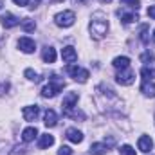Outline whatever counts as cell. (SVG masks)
I'll return each mask as SVG.
<instances>
[{
	"label": "cell",
	"mask_w": 155,
	"mask_h": 155,
	"mask_svg": "<svg viewBox=\"0 0 155 155\" xmlns=\"http://www.w3.org/2000/svg\"><path fill=\"white\" fill-rule=\"evenodd\" d=\"M88 31H90V35H92L94 40H103L107 36L108 20H107V16H105L101 11H97V13L92 15V20H90V24H88Z\"/></svg>",
	"instance_id": "1"
},
{
	"label": "cell",
	"mask_w": 155,
	"mask_h": 155,
	"mask_svg": "<svg viewBox=\"0 0 155 155\" xmlns=\"http://www.w3.org/2000/svg\"><path fill=\"white\" fill-rule=\"evenodd\" d=\"M63 87H65V81H61L58 76H52L51 83L41 88V96L43 97H54V96H58V92L63 90Z\"/></svg>",
	"instance_id": "2"
},
{
	"label": "cell",
	"mask_w": 155,
	"mask_h": 155,
	"mask_svg": "<svg viewBox=\"0 0 155 155\" xmlns=\"http://www.w3.org/2000/svg\"><path fill=\"white\" fill-rule=\"evenodd\" d=\"M74 22H76L74 11H61L54 16V24L58 27H71V25H74Z\"/></svg>",
	"instance_id": "3"
},
{
	"label": "cell",
	"mask_w": 155,
	"mask_h": 155,
	"mask_svg": "<svg viewBox=\"0 0 155 155\" xmlns=\"http://www.w3.org/2000/svg\"><path fill=\"white\" fill-rule=\"evenodd\" d=\"M67 72L71 74V78H72L74 81H79V83H87V79L90 78V74H88L87 69H81V67H78V65H69V67H67Z\"/></svg>",
	"instance_id": "4"
},
{
	"label": "cell",
	"mask_w": 155,
	"mask_h": 155,
	"mask_svg": "<svg viewBox=\"0 0 155 155\" xmlns=\"http://www.w3.org/2000/svg\"><path fill=\"white\" fill-rule=\"evenodd\" d=\"M78 105V94L76 92H69L65 97H63V103H61V110H63V114L67 116L69 112H72L74 108H76Z\"/></svg>",
	"instance_id": "5"
},
{
	"label": "cell",
	"mask_w": 155,
	"mask_h": 155,
	"mask_svg": "<svg viewBox=\"0 0 155 155\" xmlns=\"http://www.w3.org/2000/svg\"><path fill=\"white\" fill-rule=\"evenodd\" d=\"M116 81L119 85H132L134 81H135V72L132 71V69H123V71H119L116 76Z\"/></svg>",
	"instance_id": "6"
},
{
	"label": "cell",
	"mask_w": 155,
	"mask_h": 155,
	"mask_svg": "<svg viewBox=\"0 0 155 155\" xmlns=\"http://www.w3.org/2000/svg\"><path fill=\"white\" fill-rule=\"evenodd\" d=\"M0 24H2V27L11 29V27H16L20 24V18H16L13 13H5V15L0 16Z\"/></svg>",
	"instance_id": "7"
},
{
	"label": "cell",
	"mask_w": 155,
	"mask_h": 155,
	"mask_svg": "<svg viewBox=\"0 0 155 155\" xmlns=\"http://www.w3.org/2000/svg\"><path fill=\"white\" fill-rule=\"evenodd\" d=\"M18 49L22 51V52H25V54H31V52H35V49H36V43H35V40L27 38V36H24V38L18 40Z\"/></svg>",
	"instance_id": "8"
},
{
	"label": "cell",
	"mask_w": 155,
	"mask_h": 155,
	"mask_svg": "<svg viewBox=\"0 0 155 155\" xmlns=\"http://www.w3.org/2000/svg\"><path fill=\"white\" fill-rule=\"evenodd\" d=\"M137 146H139V150L143 153H150L153 150V141H152L150 135H141L139 141H137Z\"/></svg>",
	"instance_id": "9"
},
{
	"label": "cell",
	"mask_w": 155,
	"mask_h": 155,
	"mask_svg": "<svg viewBox=\"0 0 155 155\" xmlns=\"http://www.w3.org/2000/svg\"><path fill=\"white\" fill-rule=\"evenodd\" d=\"M22 114H24V119H25V121H36L38 116H40V107H36V105L24 107Z\"/></svg>",
	"instance_id": "10"
},
{
	"label": "cell",
	"mask_w": 155,
	"mask_h": 155,
	"mask_svg": "<svg viewBox=\"0 0 155 155\" xmlns=\"http://www.w3.org/2000/svg\"><path fill=\"white\" fill-rule=\"evenodd\" d=\"M61 58H63V61H67V63H74V61L78 60L76 49H74L72 45L63 47V49H61Z\"/></svg>",
	"instance_id": "11"
},
{
	"label": "cell",
	"mask_w": 155,
	"mask_h": 155,
	"mask_svg": "<svg viewBox=\"0 0 155 155\" xmlns=\"http://www.w3.org/2000/svg\"><path fill=\"white\" fill-rule=\"evenodd\" d=\"M88 152H90V155H105L108 153V144L107 143H94V144H90Z\"/></svg>",
	"instance_id": "12"
},
{
	"label": "cell",
	"mask_w": 155,
	"mask_h": 155,
	"mask_svg": "<svg viewBox=\"0 0 155 155\" xmlns=\"http://www.w3.org/2000/svg\"><path fill=\"white\" fill-rule=\"evenodd\" d=\"M65 137H67L71 143H74V144H79V143L83 141V134H81L78 128H69V130L65 132Z\"/></svg>",
	"instance_id": "13"
},
{
	"label": "cell",
	"mask_w": 155,
	"mask_h": 155,
	"mask_svg": "<svg viewBox=\"0 0 155 155\" xmlns=\"http://www.w3.org/2000/svg\"><path fill=\"white\" fill-rule=\"evenodd\" d=\"M36 135H38L36 126H29V128H25V130L22 132V141H24V143H31V141H35Z\"/></svg>",
	"instance_id": "14"
},
{
	"label": "cell",
	"mask_w": 155,
	"mask_h": 155,
	"mask_svg": "<svg viewBox=\"0 0 155 155\" xmlns=\"http://www.w3.org/2000/svg\"><path fill=\"white\" fill-rule=\"evenodd\" d=\"M43 123H45V126H49V128L56 126V124H58V116H56V112H54V110H47L45 116H43Z\"/></svg>",
	"instance_id": "15"
},
{
	"label": "cell",
	"mask_w": 155,
	"mask_h": 155,
	"mask_svg": "<svg viewBox=\"0 0 155 155\" xmlns=\"http://www.w3.org/2000/svg\"><path fill=\"white\" fill-rule=\"evenodd\" d=\"M141 92H143L146 97H155V83L153 81H143Z\"/></svg>",
	"instance_id": "16"
},
{
	"label": "cell",
	"mask_w": 155,
	"mask_h": 155,
	"mask_svg": "<svg viewBox=\"0 0 155 155\" xmlns=\"http://www.w3.org/2000/svg\"><path fill=\"white\" fill-rule=\"evenodd\" d=\"M52 144H54V137H52V135H49V134L40 135V139H38V148L40 150H45V148H49V146H52Z\"/></svg>",
	"instance_id": "17"
},
{
	"label": "cell",
	"mask_w": 155,
	"mask_h": 155,
	"mask_svg": "<svg viewBox=\"0 0 155 155\" xmlns=\"http://www.w3.org/2000/svg\"><path fill=\"white\" fill-rule=\"evenodd\" d=\"M41 58H43L45 63H54V61H56V51H54L52 47H45V49L41 51Z\"/></svg>",
	"instance_id": "18"
},
{
	"label": "cell",
	"mask_w": 155,
	"mask_h": 155,
	"mask_svg": "<svg viewBox=\"0 0 155 155\" xmlns=\"http://www.w3.org/2000/svg\"><path fill=\"white\" fill-rule=\"evenodd\" d=\"M112 65L116 67L117 71H123V69H128V65H130V58H126V56H117V58H114V61H112Z\"/></svg>",
	"instance_id": "19"
},
{
	"label": "cell",
	"mask_w": 155,
	"mask_h": 155,
	"mask_svg": "<svg viewBox=\"0 0 155 155\" xmlns=\"http://www.w3.org/2000/svg\"><path fill=\"white\" fill-rule=\"evenodd\" d=\"M117 15L121 16V20H123V24H132V22H135L137 20V13H126L124 9L121 11H117Z\"/></svg>",
	"instance_id": "20"
},
{
	"label": "cell",
	"mask_w": 155,
	"mask_h": 155,
	"mask_svg": "<svg viewBox=\"0 0 155 155\" xmlns=\"http://www.w3.org/2000/svg\"><path fill=\"white\" fill-rule=\"evenodd\" d=\"M20 25H22V29H24L25 33H33V31L36 29V24H35V20H31V18L20 20Z\"/></svg>",
	"instance_id": "21"
},
{
	"label": "cell",
	"mask_w": 155,
	"mask_h": 155,
	"mask_svg": "<svg viewBox=\"0 0 155 155\" xmlns=\"http://www.w3.org/2000/svg\"><path fill=\"white\" fill-rule=\"evenodd\" d=\"M141 74H143V81H152V78H153V71L148 69V67H143Z\"/></svg>",
	"instance_id": "22"
},
{
	"label": "cell",
	"mask_w": 155,
	"mask_h": 155,
	"mask_svg": "<svg viewBox=\"0 0 155 155\" xmlns=\"http://www.w3.org/2000/svg\"><path fill=\"white\" fill-rule=\"evenodd\" d=\"M119 155H135V150L130 144H124V146L119 148Z\"/></svg>",
	"instance_id": "23"
},
{
	"label": "cell",
	"mask_w": 155,
	"mask_h": 155,
	"mask_svg": "<svg viewBox=\"0 0 155 155\" xmlns=\"http://www.w3.org/2000/svg\"><path fill=\"white\" fill-rule=\"evenodd\" d=\"M25 78L27 79H31V81H40V76H38V72H35L33 69H25Z\"/></svg>",
	"instance_id": "24"
},
{
	"label": "cell",
	"mask_w": 155,
	"mask_h": 155,
	"mask_svg": "<svg viewBox=\"0 0 155 155\" xmlns=\"http://www.w3.org/2000/svg\"><path fill=\"white\" fill-rule=\"evenodd\" d=\"M121 4H124V5H128V7H132V9H139V5H141V2L139 0H119Z\"/></svg>",
	"instance_id": "25"
},
{
	"label": "cell",
	"mask_w": 155,
	"mask_h": 155,
	"mask_svg": "<svg viewBox=\"0 0 155 155\" xmlns=\"http://www.w3.org/2000/svg\"><path fill=\"white\" fill-rule=\"evenodd\" d=\"M141 60H143L144 63H153V61H155V54L148 51V52H144V54L141 56Z\"/></svg>",
	"instance_id": "26"
},
{
	"label": "cell",
	"mask_w": 155,
	"mask_h": 155,
	"mask_svg": "<svg viewBox=\"0 0 155 155\" xmlns=\"http://www.w3.org/2000/svg\"><path fill=\"white\" fill-rule=\"evenodd\" d=\"M141 41L143 43H148L150 38H148V25H143L141 27Z\"/></svg>",
	"instance_id": "27"
},
{
	"label": "cell",
	"mask_w": 155,
	"mask_h": 155,
	"mask_svg": "<svg viewBox=\"0 0 155 155\" xmlns=\"http://www.w3.org/2000/svg\"><path fill=\"white\" fill-rule=\"evenodd\" d=\"M58 155H72V150H71L69 146H61V148L58 150Z\"/></svg>",
	"instance_id": "28"
},
{
	"label": "cell",
	"mask_w": 155,
	"mask_h": 155,
	"mask_svg": "<svg viewBox=\"0 0 155 155\" xmlns=\"http://www.w3.org/2000/svg\"><path fill=\"white\" fill-rule=\"evenodd\" d=\"M67 116L72 117V119H78V117H79V119H85V114H83V112H69Z\"/></svg>",
	"instance_id": "29"
},
{
	"label": "cell",
	"mask_w": 155,
	"mask_h": 155,
	"mask_svg": "<svg viewBox=\"0 0 155 155\" xmlns=\"http://www.w3.org/2000/svg\"><path fill=\"white\" fill-rule=\"evenodd\" d=\"M148 16L155 20V5H150V7H148Z\"/></svg>",
	"instance_id": "30"
},
{
	"label": "cell",
	"mask_w": 155,
	"mask_h": 155,
	"mask_svg": "<svg viewBox=\"0 0 155 155\" xmlns=\"http://www.w3.org/2000/svg\"><path fill=\"white\" fill-rule=\"evenodd\" d=\"M16 5H20V7H24V5H27L29 4V0H13Z\"/></svg>",
	"instance_id": "31"
},
{
	"label": "cell",
	"mask_w": 155,
	"mask_h": 155,
	"mask_svg": "<svg viewBox=\"0 0 155 155\" xmlns=\"http://www.w3.org/2000/svg\"><path fill=\"white\" fill-rule=\"evenodd\" d=\"M74 2H76V4H81V5H85V4H88L90 0H74Z\"/></svg>",
	"instance_id": "32"
},
{
	"label": "cell",
	"mask_w": 155,
	"mask_h": 155,
	"mask_svg": "<svg viewBox=\"0 0 155 155\" xmlns=\"http://www.w3.org/2000/svg\"><path fill=\"white\" fill-rule=\"evenodd\" d=\"M99 2H101V4H110L112 0H99Z\"/></svg>",
	"instance_id": "33"
},
{
	"label": "cell",
	"mask_w": 155,
	"mask_h": 155,
	"mask_svg": "<svg viewBox=\"0 0 155 155\" xmlns=\"http://www.w3.org/2000/svg\"><path fill=\"white\" fill-rule=\"evenodd\" d=\"M2 7H4V0H0V9H2Z\"/></svg>",
	"instance_id": "34"
},
{
	"label": "cell",
	"mask_w": 155,
	"mask_h": 155,
	"mask_svg": "<svg viewBox=\"0 0 155 155\" xmlns=\"http://www.w3.org/2000/svg\"><path fill=\"white\" fill-rule=\"evenodd\" d=\"M51 2H63V0H51Z\"/></svg>",
	"instance_id": "35"
},
{
	"label": "cell",
	"mask_w": 155,
	"mask_h": 155,
	"mask_svg": "<svg viewBox=\"0 0 155 155\" xmlns=\"http://www.w3.org/2000/svg\"><path fill=\"white\" fill-rule=\"evenodd\" d=\"M153 41H155V29H153Z\"/></svg>",
	"instance_id": "36"
}]
</instances>
